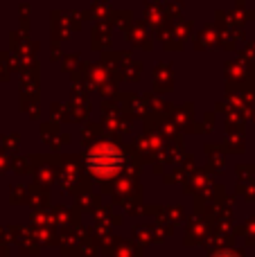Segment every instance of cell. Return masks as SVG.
<instances>
[{
	"instance_id": "obj_1",
	"label": "cell",
	"mask_w": 255,
	"mask_h": 257,
	"mask_svg": "<svg viewBox=\"0 0 255 257\" xmlns=\"http://www.w3.org/2000/svg\"><path fill=\"white\" fill-rule=\"evenodd\" d=\"M122 165V156L115 147H108V145H102V147H95L88 156V167L93 169L95 174L99 176H108V174H115Z\"/></svg>"
}]
</instances>
